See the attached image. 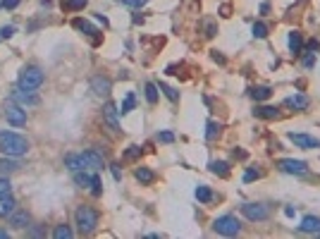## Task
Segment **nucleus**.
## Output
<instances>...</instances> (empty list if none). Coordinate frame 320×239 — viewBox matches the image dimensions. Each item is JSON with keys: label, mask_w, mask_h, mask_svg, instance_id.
I'll return each instance as SVG.
<instances>
[{"label": "nucleus", "mask_w": 320, "mask_h": 239, "mask_svg": "<svg viewBox=\"0 0 320 239\" xmlns=\"http://www.w3.org/2000/svg\"><path fill=\"white\" fill-rule=\"evenodd\" d=\"M46 232H43V227H31L29 230V237H43Z\"/></svg>", "instance_id": "obj_43"}, {"label": "nucleus", "mask_w": 320, "mask_h": 239, "mask_svg": "<svg viewBox=\"0 0 320 239\" xmlns=\"http://www.w3.org/2000/svg\"><path fill=\"white\" fill-rule=\"evenodd\" d=\"M10 227L12 230H27L29 227V213L27 210H15L10 215Z\"/></svg>", "instance_id": "obj_13"}, {"label": "nucleus", "mask_w": 320, "mask_h": 239, "mask_svg": "<svg viewBox=\"0 0 320 239\" xmlns=\"http://www.w3.org/2000/svg\"><path fill=\"white\" fill-rule=\"evenodd\" d=\"M210 172L213 175H220V177H227L230 175V165L225 160H213L210 163Z\"/></svg>", "instance_id": "obj_22"}, {"label": "nucleus", "mask_w": 320, "mask_h": 239, "mask_svg": "<svg viewBox=\"0 0 320 239\" xmlns=\"http://www.w3.org/2000/svg\"><path fill=\"white\" fill-rule=\"evenodd\" d=\"M91 89L96 96H108L110 91H113V82L108 79V77H103V74H96L93 79H91Z\"/></svg>", "instance_id": "obj_10"}, {"label": "nucleus", "mask_w": 320, "mask_h": 239, "mask_svg": "<svg viewBox=\"0 0 320 239\" xmlns=\"http://www.w3.org/2000/svg\"><path fill=\"white\" fill-rule=\"evenodd\" d=\"M29 151V141L15 132H0V153L10 158H19Z\"/></svg>", "instance_id": "obj_1"}, {"label": "nucleus", "mask_w": 320, "mask_h": 239, "mask_svg": "<svg viewBox=\"0 0 320 239\" xmlns=\"http://www.w3.org/2000/svg\"><path fill=\"white\" fill-rule=\"evenodd\" d=\"M249 93H251L253 101H268V98L272 96V89H270V86H253Z\"/></svg>", "instance_id": "obj_21"}, {"label": "nucleus", "mask_w": 320, "mask_h": 239, "mask_svg": "<svg viewBox=\"0 0 320 239\" xmlns=\"http://www.w3.org/2000/svg\"><path fill=\"white\" fill-rule=\"evenodd\" d=\"M74 222H77V230L82 235H91L98 227V213L91 206H79L74 210Z\"/></svg>", "instance_id": "obj_2"}, {"label": "nucleus", "mask_w": 320, "mask_h": 239, "mask_svg": "<svg viewBox=\"0 0 320 239\" xmlns=\"http://www.w3.org/2000/svg\"><path fill=\"white\" fill-rule=\"evenodd\" d=\"M230 12H232L230 5H222V7H220V15H222V17H230Z\"/></svg>", "instance_id": "obj_44"}, {"label": "nucleus", "mask_w": 320, "mask_h": 239, "mask_svg": "<svg viewBox=\"0 0 320 239\" xmlns=\"http://www.w3.org/2000/svg\"><path fill=\"white\" fill-rule=\"evenodd\" d=\"M91 194L93 196H101L103 194V182H101L98 175H93V179H91Z\"/></svg>", "instance_id": "obj_31"}, {"label": "nucleus", "mask_w": 320, "mask_h": 239, "mask_svg": "<svg viewBox=\"0 0 320 239\" xmlns=\"http://www.w3.org/2000/svg\"><path fill=\"white\" fill-rule=\"evenodd\" d=\"M74 29L84 31L88 36H93V43H98V29L93 27V24H88L86 19H74Z\"/></svg>", "instance_id": "obj_18"}, {"label": "nucleus", "mask_w": 320, "mask_h": 239, "mask_svg": "<svg viewBox=\"0 0 320 239\" xmlns=\"http://www.w3.org/2000/svg\"><path fill=\"white\" fill-rule=\"evenodd\" d=\"M12 36H15V27L12 24H7V27L0 29V38H12Z\"/></svg>", "instance_id": "obj_38"}, {"label": "nucleus", "mask_w": 320, "mask_h": 239, "mask_svg": "<svg viewBox=\"0 0 320 239\" xmlns=\"http://www.w3.org/2000/svg\"><path fill=\"white\" fill-rule=\"evenodd\" d=\"M91 179H93V175H86V172H82V170L74 172V184L82 187V189H91Z\"/></svg>", "instance_id": "obj_23"}, {"label": "nucleus", "mask_w": 320, "mask_h": 239, "mask_svg": "<svg viewBox=\"0 0 320 239\" xmlns=\"http://www.w3.org/2000/svg\"><path fill=\"white\" fill-rule=\"evenodd\" d=\"M313 65H316V55H313V51H311V53H306V55H303V67H308V69H311Z\"/></svg>", "instance_id": "obj_40"}, {"label": "nucleus", "mask_w": 320, "mask_h": 239, "mask_svg": "<svg viewBox=\"0 0 320 239\" xmlns=\"http://www.w3.org/2000/svg\"><path fill=\"white\" fill-rule=\"evenodd\" d=\"M277 165L282 172H289V175H306L308 172V165L303 160H294V158H282Z\"/></svg>", "instance_id": "obj_9"}, {"label": "nucleus", "mask_w": 320, "mask_h": 239, "mask_svg": "<svg viewBox=\"0 0 320 239\" xmlns=\"http://www.w3.org/2000/svg\"><path fill=\"white\" fill-rule=\"evenodd\" d=\"M160 144H172L175 141V134L172 132H158V137H155Z\"/></svg>", "instance_id": "obj_36"}, {"label": "nucleus", "mask_w": 320, "mask_h": 239, "mask_svg": "<svg viewBox=\"0 0 320 239\" xmlns=\"http://www.w3.org/2000/svg\"><path fill=\"white\" fill-rule=\"evenodd\" d=\"M213 230H215L218 235H222V237H234V235L241 232V222H239L234 215H220V218H215Z\"/></svg>", "instance_id": "obj_4"}, {"label": "nucleus", "mask_w": 320, "mask_h": 239, "mask_svg": "<svg viewBox=\"0 0 320 239\" xmlns=\"http://www.w3.org/2000/svg\"><path fill=\"white\" fill-rule=\"evenodd\" d=\"M22 165L17 163V160H12L10 155L7 158H0V172H15V170H19Z\"/></svg>", "instance_id": "obj_24"}, {"label": "nucleus", "mask_w": 320, "mask_h": 239, "mask_svg": "<svg viewBox=\"0 0 320 239\" xmlns=\"http://www.w3.org/2000/svg\"><path fill=\"white\" fill-rule=\"evenodd\" d=\"M117 115H119V110H117L115 103H108V105L103 108V118H105V122L110 124V129H113V132H122V129H119V122H117Z\"/></svg>", "instance_id": "obj_14"}, {"label": "nucleus", "mask_w": 320, "mask_h": 239, "mask_svg": "<svg viewBox=\"0 0 320 239\" xmlns=\"http://www.w3.org/2000/svg\"><path fill=\"white\" fill-rule=\"evenodd\" d=\"M10 101L17 103V105H22V108H27V105H38V96H36L34 91H27V89H15L10 93Z\"/></svg>", "instance_id": "obj_8"}, {"label": "nucleus", "mask_w": 320, "mask_h": 239, "mask_svg": "<svg viewBox=\"0 0 320 239\" xmlns=\"http://www.w3.org/2000/svg\"><path fill=\"white\" fill-rule=\"evenodd\" d=\"M251 31H253V36H256V38H265V36H268V27H265L263 22H256Z\"/></svg>", "instance_id": "obj_35"}, {"label": "nucleus", "mask_w": 320, "mask_h": 239, "mask_svg": "<svg viewBox=\"0 0 320 239\" xmlns=\"http://www.w3.org/2000/svg\"><path fill=\"white\" fill-rule=\"evenodd\" d=\"M258 177H261L258 170H246V172H244V182H253V179H258Z\"/></svg>", "instance_id": "obj_41"}, {"label": "nucleus", "mask_w": 320, "mask_h": 239, "mask_svg": "<svg viewBox=\"0 0 320 239\" xmlns=\"http://www.w3.org/2000/svg\"><path fill=\"white\" fill-rule=\"evenodd\" d=\"M17 210V201L12 196H2L0 199V218H10Z\"/></svg>", "instance_id": "obj_16"}, {"label": "nucleus", "mask_w": 320, "mask_h": 239, "mask_svg": "<svg viewBox=\"0 0 320 239\" xmlns=\"http://www.w3.org/2000/svg\"><path fill=\"white\" fill-rule=\"evenodd\" d=\"M318 48V41H308V51H316Z\"/></svg>", "instance_id": "obj_47"}, {"label": "nucleus", "mask_w": 320, "mask_h": 239, "mask_svg": "<svg viewBox=\"0 0 320 239\" xmlns=\"http://www.w3.org/2000/svg\"><path fill=\"white\" fill-rule=\"evenodd\" d=\"M134 105H136V96H134V93H127V98L122 101L119 115H127V113H132V110H134Z\"/></svg>", "instance_id": "obj_25"}, {"label": "nucleus", "mask_w": 320, "mask_h": 239, "mask_svg": "<svg viewBox=\"0 0 320 239\" xmlns=\"http://www.w3.org/2000/svg\"><path fill=\"white\" fill-rule=\"evenodd\" d=\"M285 105L291 108V110H306V108L311 105V98H308L306 93H294V96H289V98L285 101Z\"/></svg>", "instance_id": "obj_12"}, {"label": "nucleus", "mask_w": 320, "mask_h": 239, "mask_svg": "<svg viewBox=\"0 0 320 239\" xmlns=\"http://www.w3.org/2000/svg\"><path fill=\"white\" fill-rule=\"evenodd\" d=\"M196 199H199V201H203V204H208V201L213 199L210 187H196Z\"/></svg>", "instance_id": "obj_29"}, {"label": "nucleus", "mask_w": 320, "mask_h": 239, "mask_svg": "<svg viewBox=\"0 0 320 239\" xmlns=\"http://www.w3.org/2000/svg\"><path fill=\"white\" fill-rule=\"evenodd\" d=\"M160 91H163V93H165V96H168L172 103H177V101H179V93H177L172 86H168V84H160Z\"/></svg>", "instance_id": "obj_32"}, {"label": "nucleus", "mask_w": 320, "mask_h": 239, "mask_svg": "<svg viewBox=\"0 0 320 239\" xmlns=\"http://www.w3.org/2000/svg\"><path fill=\"white\" fill-rule=\"evenodd\" d=\"M253 115L256 118H263V120H277L280 118V110L275 105H261V108L253 110Z\"/></svg>", "instance_id": "obj_17"}, {"label": "nucleus", "mask_w": 320, "mask_h": 239, "mask_svg": "<svg viewBox=\"0 0 320 239\" xmlns=\"http://www.w3.org/2000/svg\"><path fill=\"white\" fill-rule=\"evenodd\" d=\"M65 165L72 170V172H77V170H82V165H79V155H74V153H69L67 158H65Z\"/></svg>", "instance_id": "obj_30"}, {"label": "nucleus", "mask_w": 320, "mask_h": 239, "mask_svg": "<svg viewBox=\"0 0 320 239\" xmlns=\"http://www.w3.org/2000/svg\"><path fill=\"white\" fill-rule=\"evenodd\" d=\"M10 191H12V184H10V179H7V177H0V199H2V196H10Z\"/></svg>", "instance_id": "obj_34"}, {"label": "nucleus", "mask_w": 320, "mask_h": 239, "mask_svg": "<svg viewBox=\"0 0 320 239\" xmlns=\"http://www.w3.org/2000/svg\"><path fill=\"white\" fill-rule=\"evenodd\" d=\"M144 89H146V101H148L151 105H153V103H158V86L148 82V84H146Z\"/></svg>", "instance_id": "obj_27"}, {"label": "nucleus", "mask_w": 320, "mask_h": 239, "mask_svg": "<svg viewBox=\"0 0 320 239\" xmlns=\"http://www.w3.org/2000/svg\"><path fill=\"white\" fill-rule=\"evenodd\" d=\"M299 230H301V232H308V235H318L320 232V218H316V215H306V218L301 220Z\"/></svg>", "instance_id": "obj_15"}, {"label": "nucleus", "mask_w": 320, "mask_h": 239, "mask_svg": "<svg viewBox=\"0 0 320 239\" xmlns=\"http://www.w3.org/2000/svg\"><path fill=\"white\" fill-rule=\"evenodd\" d=\"M303 48V41H301V34L299 31H289V51L294 55H299Z\"/></svg>", "instance_id": "obj_20"}, {"label": "nucleus", "mask_w": 320, "mask_h": 239, "mask_svg": "<svg viewBox=\"0 0 320 239\" xmlns=\"http://www.w3.org/2000/svg\"><path fill=\"white\" fill-rule=\"evenodd\" d=\"M19 2H22V0H2L0 5H2L5 10H15V7H19Z\"/></svg>", "instance_id": "obj_42"}, {"label": "nucleus", "mask_w": 320, "mask_h": 239, "mask_svg": "<svg viewBox=\"0 0 320 239\" xmlns=\"http://www.w3.org/2000/svg\"><path fill=\"white\" fill-rule=\"evenodd\" d=\"M318 235H320V232H318Z\"/></svg>", "instance_id": "obj_50"}, {"label": "nucleus", "mask_w": 320, "mask_h": 239, "mask_svg": "<svg viewBox=\"0 0 320 239\" xmlns=\"http://www.w3.org/2000/svg\"><path fill=\"white\" fill-rule=\"evenodd\" d=\"M241 215L246 220H251V222H261V220H268L270 210H268V206H263V204H244L241 206Z\"/></svg>", "instance_id": "obj_6"}, {"label": "nucleus", "mask_w": 320, "mask_h": 239, "mask_svg": "<svg viewBox=\"0 0 320 239\" xmlns=\"http://www.w3.org/2000/svg\"><path fill=\"white\" fill-rule=\"evenodd\" d=\"M208 34H205V36H215V24H208Z\"/></svg>", "instance_id": "obj_46"}, {"label": "nucleus", "mask_w": 320, "mask_h": 239, "mask_svg": "<svg viewBox=\"0 0 320 239\" xmlns=\"http://www.w3.org/2000/svg\"><path fill=\"white\" fill-rule=\"evenodd\" d=\"M289 139L299 146V149H320V141L316 137H308V134H294V132H291Z\"/></svg>", "instance_id": "obj_11"}, {"label": "nucleus", "mask_w": 320, "mask_h": 239, "mask_svg": "<svg viewBox=\"0 0 320 239\" xmlns=\"http://www.w3.org/2000/svg\"><path fill=\"white\" fill-rule=\"evenodd\" d=\"M77 155H79V165H82V170H86V168H91V170H103V168H105L103 155H101L98 151L88 149V151H84V153H77Z\"/></svg>", "instance_id": "obj_5"}, {"label": "nucleus", "mask_w": 320, "mask_h": 239, "mask_svg": "<svg viewBox=\"0 0 320 239\" xmlns=\"http://www.w3.org/2000/svg\"><path fill=\"white\" fill-rule=\"evenodd\" d=\"M220 132H222V124L210 120V122H208V129H205V139H208V141H213L215 137H220Z\"/></svg>", "instance_id": "obj_26"}, {"label": "nucleus", "mask_w": 320, "mask_h": 239, "mask_svg": "<svg viewBox=\"0 0 320 239\" xmlns=\"http://www.w3.org/2000/svg\"><path fill=\"white\" fill-rule=\"evenodd\" d=\"M124 7H141V5H146L148 0H119Z\"/></svg>", "instance_id": "obj_39"}, {"label": "nucleus", "mask_w": 320, "mask_h": 239, "mask_svg": "<svg viewBox=\"0 0 320 239\" xmlns=\"http://www.w3.org/2000/svg\"><path fill=\"white\" fill-rule=\"evenodd\" d=\"M5 118L10 124H15V127H22V124H27V110L22 108V105H17V103H7V108H5Z\"/></svg>", "instance_id": "obj_7"}, {"label": "nucleus", "mask_w": 320, "mask_h": 239, "mask_svg": "<svg viewBox=\"0 0 320 239\" xmlns=\"http://www.w3.org/2000/svg\"><path fill=\"white\" fill-rule=\"evenodd\" d=\"M88 5V0H67V10L77 12V10H84Z\"/></svg>", "instance_id": "obj_33"}, {"label": "nucleus", "mask_w": 320, "mask_h": 239, "mask_svg": "<svg viewBox=\"0 0 320 239\" xmlns=\"http://www.w3.org/2000/svg\"><path fill=\"white\" fill-rule=\"evenodd\" d=\"M10 237V232H7V230H0V239H7Z\"/></svg>", "instance_id": "obj_49"}, {"label": "nucleus", "mask_w": 320, "mask_h": 239, "mask_svg": "<svg viewBox=\"0 0 320 239\" xmlns=\"http://www.w3.org/2000/svg\"><path fill=\"white\" fill-rule=\"evenodd\" d=\"M43 84V69L31 65V67H24L19 72V89H27V91H36L38 86Z\"/></svg>", "instance_id": "obj_3"}, {"label": "nucleus", "mask_w": 320, "mask_h": 239, "mask_svg": "<svg viewBox=\"0 0 320 239\" xmlns=\"http://www.w3.org/2000/svg\"><path fill=\"white\" fill-rule=\"evenodd\" d=\"M213 60H215V62H225V58H222V55H218V51L213 53Z\"/></svg>", "instance_id": "obj_48"}, {"label": "nucleus", "mask_w": 320, "mask_h": 239, "mask_svg": "<svg viewBox=\"0 0 320 239\" xmlns=\"http://www.w3.org/2000/svg\"><path fill=\"white\" fill-rule=\"evenodd\" d=\"M110 168H113V177H115V179L122 177V175H119V168H117V165H110Z\"/></svg>", "instance_id": "obj_45"}, {"label": "nucleus", "mask_w": 320, "mask_h": 239, "mask_svg": "<svg viewBox=\"0 0 320 239\" xmlns=\"http://www.w3.org/2000/svg\"><path fill=\"white\" fill-rule=\"evenodd\" d=\"M139 155H141V146H129L127 153H124V158H127V160H136Z\"/></svg>", "instance_id": "obj_37"}, {"label": "nucleus", "mask_w": 320, "mask_h": 239, "mask_svg": "<svg viewBox=\"0 0 320 239\" xmlns=\"http://www.w3.org/2000/svg\"><path fill=\"white\" fill-rule=\"evenodd\" d=\"M134 177L139 179L141 184H151V182H155V172L148 170V168H136L134 170Z\"/></svg>", "instance_id": "obj_19"}, {"label": "nucleus", "mask_w": 320, "mask_h": 239, "mask_svg": "<svg viewBox=\"0 0 320 239\" xmlns=\"http://www.w3.org/2000/svg\"><path fill=\"white\" fill-rule=\"evenodd\" d=\"M53 237L55 239H69L72 237V227H69V225H58V227L53 230Z\"/></svg>", "instance_id": "obj_28"}]
</instances>
